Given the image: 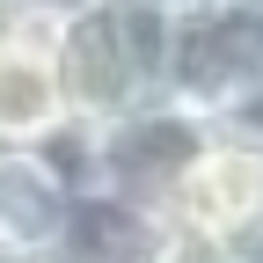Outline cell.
<instances>
[{
    "label": "cell",
    "mask_w": 263,
    "mask_h": 263,
    "mask_svg": "<svg viewBox=\"0 0 263 263\" xmlns=\"http://www.w3.org/2000/svg\"><path fill=\"white\" fill-rule=\"evenodd\" d=\"M139 8H183V0H139Z\"/></svg>",
    "instance_id": "4fadbf2b"
},
{
    "label": "cell",
    "mask_w": 263,
    "mask_h": 263,
    "mask_svg": "<svg viewBox=\"0 0 263 263\" xmlns=\"http://www.w3.org/2000/svg\"><path fill=\"white\" fill-rule=\"evenodd\" d=\"M51 73L73 132H110L117 117L161 103V8L95 0L51 22Z\"/></svg>",
    "instance_id": "6da1fadb"
},
{
    "label": "cell",
    "mask_w": 263,
    "mask_h": 263,
    "mask_svg": "<svg viewBox=\"0 0 263 263\" xmlns=\"http://www.w3.org/2000/svg\"><path fill=\"white\" fill-rule=\"evenodd\" d=\"M263 219V146L234 139V132H219L212 124V139L205 154L190 161V176L176 190V212L168 227H197V234H241V227Z\"/></svg>",
    "instance_id": "277c9868"
},
{
    "label": "cell",
    "mask_w": 263,
    "mask_h": 263,
    "mask_svg": "<svg viewBox=\"0 0 263 263\" xmlns=\"http://www.w3.org/2000/svg\"><path fill=\"white\" fill-rule=\"evenodd\" d=\"M51 37V22L29 8V0H0V51H15V44H37Z\"/></svg>",
    "instance_id": "30bf717a"
},
{
    "label": "cell",
    "mask_w": 263,
    "mask_h": 263,
    "mask_svg": "<svg viewBox=\"0 0 263 263\" xmlns=\"http://www.w3.org/2000/svg\"><path fill=\"white\" fill-rule=\"evenodd\" d=\"M73 190L44 154H8L0 146V256L15 263H51L66 234Z\"/></svg>",
    "instance_id": "5b68a950"
},
{
    "label": "cell",
    "mask_w": 263,
    "mask_h": 263,
    "mask_svg": "<svg viewBox=\"0 0 263 263\" xmlns=\"http://www.w3.org/2000/svg\"><path fill=\"white\" fill-rule=\"evenodd\" d=\"M205 139H212V117H197V110L161 95V103L117 117L110 132H88V190H103V197H117V205L168 227L176 190L190 176V161L205 154Z\"/></svg>",
    "instance_id": "3957f363"
},
{
    "label": "cell",
    "mask_w": 263,
    "mask_h": 263,
    "mask_svg": "<svg viewBox=\"0 0 263 263\" xmlns=\"http://www.w3.org/2000/svg\"><path fill=\"white\" fill-rule=\"evenodd\" d=\"M227 263H263V219L241 227V234H227Z\"/></svg>",
    "instance_id": "8fae6325"
},
{
    "label": "cell",
    "mask_w": 263,
    "mask_h": 263,
    "mask_svg": "<svg viewBox=\"0 0 263 263\" xmlns=\"http://www.w3.org/2000/svg\"><path fill=\"white\" fill-rule=\"evenodd\" d=\"M0 263H15V256H0Z\"/></svg>",
    "instance_id": "5bb4252c"
},
{
    "label": "cell",
    "mask_w": 263,
    "mask_h": 263,
    "mask_svg": "<svg viewBox=\"0 0 263 263\" xmlns=\"http://www.w3.org/2000/svg\"><path fill=\"white\" fill-rule=\"evenodd\" d=\"M44 22H66V15H81V8H95V0H29Z\"/></svg>",
    "instance_id": "7c38bea8"
},
{
    "label": "cell",
    "mask_w": 263,
    "mask_h": 263,
    "mask_svg": "<svg viewBox=\"0 0 263 263\" xmlns=\"http://www.w3.org/2000/svg\"><path fill=\"white\" fill-rule=\"evenodd\" d=\"M154 263H227V241L219 234H197V227H168L154 249Z\"/></svg>",
    "instance_id": "ba28073f"
},
{
    "label": "cell",
    "mask_w": 263,
    "mask_h": 263,
    "mask_svg": "<svg viewBox=\"0 0 263 263\" xmlns=\"http://www.w3.org/2000/svg\"><path fill=\"white\" fill-rule=\"evenodd\" d=\"M161 234L168 227L117 205L103 190H73V205H66V234H59V256L51 263H154Z\"/></svg>",
    "instance_id": "52a82bcc"
},
{
    "label": "cell",
    "mask_w": 263,
    "mask_h": 263,
    "mask_svg": "<svg viewBox=\"0 0 263 263\" xmlns=\"http://www.w3.org/2000/svg\"><path fill=\"white\" fill-rule=\"evenodd\" d=\"M256 8H263V0H256Z\"/></svg>",
    "instance_id": "9a60e30c"
},
{
    "label": "cell",
    "mask_w": 263,
    "mask_h": 263,
    "mask_svg": "<svg viewBox=\"0 0 263 263\" xmlns=\"http://www.w3.org/2000/svg\"><path fill=\"white\" fill-rule=\"evenodd\" d=\"M66 132H73V117H66V95H59V73H51V37L0 51V146L44 154Z\"/></svg>",
    "instance_id": "8992f818"
},
{
    "label": "cell",
    "mask_w": 263,
    "mask_h": 263,
    "mask_svg": "<svg viewBox=\"0 0 263 263\" xmlns=\"http://www.w3.org/2000/svg\"><path fill=\"white\" fill-rule=\"evenodd\" d=\"M219 132H234V139H249V146H263V73L227 103V117H219Z\"/></svg>",
    "instance_id": "9c48e42d"
},
{
    "label": "cell",
    "mask_w": 263,
    "mask_h": 263,
    "mask_svg": "<svg viewBox=\"0 0 263 263\" xmlns=\"http://www.w3.org/2000/svg\"><path fill=\"white\" fill-rule=\"evenodd\" d=\"M263 73V8L256 0H183L161 8V95L197 117H227V103Z\"/></svg>",
    "instance_id": "7a4b0ae2"
}]
</instances>
